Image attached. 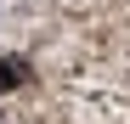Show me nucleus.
<instances>
[{
    "label": "nucleus",
    "mask_w": 130,
    "mask_h": 124,
    "mask_svg": "<svg viewBox=\"0 0 130 124\" xmlns=\"http://www.w3.org/2000/svg\"><path fill=\"white\" fill-rule=\"evenodd\" d=\"M17 85H28V62H17V56H0V96H11Z\"/></svg>",
    "instance_id": "obj_1"
}]
</instances>
